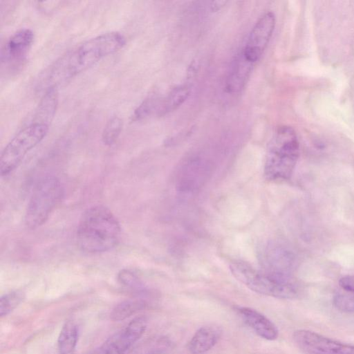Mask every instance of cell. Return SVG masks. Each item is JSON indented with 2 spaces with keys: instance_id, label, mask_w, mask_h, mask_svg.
<instances>
[{
  "instance_id": "obj_24",
  "label": "cell",
  "mask_w": 354,
  "mask_h": 354,
  "mask_svg": "<svg viewBox=\"0 0 354 354\" xmlns=\"http://www.w3.org/2000/svg\"><path fill=\"white\" fill-rule=\"evenodd\" d=\"M339 283L343 289L354 293V274L342 277Z\"/></svg>"
},
{
  "instance_id": "obj_17",
  "label": "cell",
  "mask_w": 354,
  "mask_h": 354,
  "mask_svg": "<svg viewBox=\"0 0 354 354\" xmlns=\"http://www.w3.org/2000/svg\"><path fill=\"white\" fill-rule=\"evenodd\" d=\"M189 92L190 89L187 85L174 88L160 106L159 113L165 114L178 108L187 100Z\"/></svg>"
},
{
  "instance_id": "obj_1",
  "label": "cell",
  "mask_w": 354,
  "mask_h": 354,
  "mask_svg": "<svg viewBox=\"0 0 354 354\" xmlns=\"http://www.w3.org/2000/svg\"><path fill=\"white\" fill-rule=\"evenodd\" d=\"M126 38L119 32L102 33L88 39L57 59L44 73L41 84L46 90L85 71L103 58L121 49Z\"/></svg>"
},
{
  "instance_id": "obj_13",
  "label": "cell",
  "mask_w": 354,
  "mask_h": 354,
  "mask_svg": "<svg viewBox=\"0 0 354 354\" xmlns=\"http://www.w3.org/2000/svg\"><path fill=\"white\" fill-rule=\"evenodd\" d=\"M222 329L215 324L200 328L189 340L187 348L192 354H202L210 350L218 342Z\"/></svg>"
},
{
  "instance_id": "obj_11",
  "label": "cell",
  "mask_w": 354,
  "mask_h": 354,
  "mask_svg": "<svg viewBox=\"0 0 354 354\" xmlns=\"http://www.w3.org/2000/svg\"><path fill=\"white\" fill-rule=\"evenodd\" d=\"M34 40L33 31L28 28H21L12 34L6 42L1 51V62L15 64L23 61Z\"/></svg>"
},
{
  "instance_id": "obj_14",
  "label": "cell",
  "mask_w": 354,
  "mask_h": 354,
  "mask_svg": "<svg viewBox=\"0 0 354 354\" xmlns=\"http://www.w3.org/2000/svg\"><path fill=\"white\" fill-rule=\"evenodd\" d=\"M253 64L248 61L243 53L233 61L226 82L229 92L235 93L242 89L252 70Z\"/></svg>"
},
{
  "instance_id": "obj_4",
  "label": "cell",
  "mask_w": 354,
  "mask_h": 354,
  "mask_svg": "<svg viewBox=\"0 0 354 354\" xmlns=\"http://www.w3.org/2000/svg\"><path fill=\"white\" fill-rule=\"evenodd\" d=\"M299 156V143L295 130L288 126L277 129L266 152L264 176L269 181L279 182L290 178Z\"/></svg>"
},
{
  "instance_id": "obj_8",
  "label": "cell",
  "mask_w": 354,
  "mask_h": 354,
  "mask_svg": "<svg viewBox=\"0 0 354 354\" xmlns=\"http://www.w3.org/2000/svg\"><path fill=\"white\" fill-rule=\"evenodd\" d=\"M147 326L145 317L134 318L125 327L109 337L98 348L96 354H125L142 336Z\"/></svg>"
},
{
  "instance_id": "obj_16",
  "label": "cell",
  "mask_w": 354,
  "mask_h": 354,
  "mask_svg": "<svg viewBox=\"0 0 354 354\" xmlns=\"http://www.w3.org/2000/svg\"><path fill=\"white\" fill-rule=\"evenodd\" d=\"M78 339V328L72 321H67L63 325L57 339L59 354H73Z\"/></svg>"
},
{
  "instance_id": "obj_2",
  "label": "cell",
  "mask_w": 354,
  "mask_h": 354,
  "mask_svg": "<svg viewBox=\"0 0 354 354\" xmlns=\"http://www.w3.org/2000/svg\"><path fill=\"white\" fill-rule=\"evenodd\" d=\"M120 233V223L113 213L105 206L95 205L80 217L77 242L81 250L89 253L107 252L118 245Z\"/></svg>"
},
{
  "instance_id": "obj_10",
  "label": "cell",
  "mask_w": 354,
  "mask_h": 354,
  "mask_svg": "<svg viewBox=\"0 0 354 354\" xmlns=\"http://www.w3.org/2000/svg\"><path fill=\"white\" fill-rule=\"evenodd\" d=\"M259 257L264 270L278 274L292 276L296 262L295 257L283 245L268 243L263 246Z\"/></svg>"
},
{
  "instance_id": "obj_18",
  "label": "cell",
  "mask_w": 354,
  "mask_h": 354,
  "mask_svg": "<svg viewBox=\"0 0 354 354\" xmlns=\"http://www.w3.org/2000/svg\"><path fill=\"white\" fill-rule=\"evenodd\" d=\"M145 307V303L138 299H129L118 304L111 313L113 321H122Z\"/></svg>"
},
{
  "instance_id": "obj_25",
  "label": "cell",
  "mask_w": 354,
  "mask_h": 354,
  "mask_svg": "<svg viewBox=\"0 0 354 354\" xmlns=\"http://www.w3.org/2000/svg\"><path fill=\"white\" fill-rule=\"evenodd\" d=\"M225 3V1H215L213 2V5L212 6L213 7L214 10H218L219 6H223Z\"/></svg>"
},
{
  "instance_id": "obj_12",
  "label": "cell",
  "mask_w": 354,
  "mask_h": 354,
  "mask_svg": "<svg viewBox=\"0 0 354 354\" xmlns=\"http://www.w3.org/2000/svg\"><path fill=\"white\" fill-rule=\"evenodd\" d=\"M239 313L244 322L261 338L270 341L277 338L279 331L277 326L259 311L248 307H241Z\"/></svg>"
},
{
  "instance_id": "obj_7",
  "label": "cell",
  "mask_w": 354,
  "mask_h": 354,
  "mask_svg": "<svg viewBox=\"0 0 354 354\" xmlns=\"http://www.w3.org/2000/svg\"><path fill=\"white\" fill-rule=\"evenodd\" d=\"M293 339L305 354H354V345L339 342L308 330L295 331Z\"/></svg>"
},
{
  "instance_id": "obj_19",
  "label": "cell",
  "mask_w": 354,
  "mask_h": 354,
  "mask_svg": "<svg viewBox=\"0 0 354 354\" xmlns=\"http://www.w3.org/2000/svg\"><path fill=\"white\" fill-rule=\"evenodd\" d=\"M123 126L122 120L118 116L109 119L104 127L102 140L106 146H111L118 138Z\"/></svg>"
},
{
  "instance_id": "obj_5",
  "label": "cell",
  "mask_w": 354,
  "mask_h": 354,
  "mask_svg": "<svg viewBox=\"0 0 354 354\" xmlns=\"http://www.w3.org/2000/svg\"><path fill=\"white\" fill-rule=\"evenodd\" d=\"M63 196L64 188L59 178L52 175L41 178L35 185L27 205L25 214L27 227L35 230L42 225Z\"/></svg>"
},
{
  "instance_id": "obj_21",
  "label": "cell",
  "mask_w": 354,
  "mask_h": 354,
  "mask_svg": "<svg viewBox=\"0 0 354 354\" xmlns=\"http://www.w3.org/2000/svg\"><path fill=\"white\" fill-rule=\"evenodd\" d=\"M156 106V98L149 97L145 99L133 111L131 119V121H138L147 117L155 109Z\"/></svg>"
},
{
  "instance_id": "obj_20",
  "label": "cell",
  "mask_w": 354,
  "mask_h": 354,
  "mask_svg": "<svg viewBox=\"0 0 354 354\" xmlns=\"http://www.w3.org/2000/svg\"><path fill=\"white\" fill-rule=\"evenodd\" d=\"M25 293L21 290L5 294L0 299V315L6 316L15 309L24 299Z\"/></svg>"
},
{
  "instance_id": "obj_9",
  "label": "cell",
  "mask_w": 354,
  "mask_h": 354,
  "mask_svg": "<svg viewBox=\"0 0 354 354\" xmlns=\"http://www.w3.org/2000/svg\"><path fill=\"white\" fill-rule=\"evenodd\" d=\"M275 26V16L268 12L261 16L252 28L243 50V55L250 62H257L266 48Z\"/></svg>"
},
{
  "instance_id": "obj_6",
  "label": "cell",
  "mask_w": 354,
  "mask_h": 354,
  "mask_svg": "<svg viewBox=\"0 0 354 354\" xmlns=\"http://www.w3.org/2000/svg\"><path fill=\"white\" fill-rule=\"evenodd\" d=\"M49 125L32 121L19 131L6 145L0 156V174L6 176L12 173L25 156L47 135Z\"/></svg>"
},
{
  "instance_id": "obj_3",
  "label": "cell",
  "mask_w": 354,
  "mask_h": 354,
  "mask_svg": "<svg viewBox=\"0 0 354 354\" xmlns=\"http://www.w3.org/2000/svg\"><path fill=\"white\" fill-rule=\"evenodd\" d=\"M230 270L238 281L261 295L279 299H293L300 292V286L292 276L259 270L240 260L232 261Z\"/></svg>"
},
{
  "instance_id": "obj_15",
  "label": "cell",
  "mask_w": 354,
  "mask_h": 354,
  "mask_svg": "<svg viewBox=\"0 0 354 354\" xmlns=\"http://www.w3.org/2000/svg\"><path fill=\"white\" fill-rule=\"evenodd\" d=\"M57 91L56 87L46 90L36 111L35 120L48 124L53 118L57 105Z\"/></svg>"
},
{
  "instance_id": "obj_22",
  "label": "cell",
  "mask_w": 354,
  "mask_h": 354,
  "mask_svg": "<svg viewBox=\"0 0 354 354\" xmlns=\"http://www.w3.org/2000/svg\"><path fill=\"white\" fill-rule=\"evenodd\" d=\"M335 307L341 311L354 312V298L344 294H337L333 299Z\"/></svg>"
},
{
  "instance_id": "obj_23",
  "label": "cell",
  "mask_w": 354,
  "mask_h": 354,
  "mask_svg": "<svg viewBox=\"0 0 354 354\" xmlns=\"http://www.w3.org/2000/svg\"><path fill=\"white\" fill-rule=\"evenodd\" d=\"M118 279L121 283L126 286L133 288L139 286L138 278L129 270H122L118 274Z\"/></svg>"
}]
</instances>
